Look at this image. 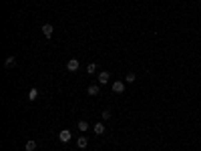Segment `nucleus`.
I'll list each match as a JSON object with an SVG mask.
<instances>
[{
    "instance_id": "f257e3e1",
    "label": "nucleus",
    "mask_w": 201,
    "mask_h": 151,
    "mask_svg": "<svg viewBox=\"0 0 201 151\" xmlns=\"http://www.w3.org/2000/svg\"><path fill=\"white\" fill-rule=\"evenodd\" d=\"M71 137H72V133L68 131V129H62V131L58 133V139H60V143H68V141H71Z\"/></svg>"
},
{
    "instance_id": "f03ea898",
    "label": "nucleus",
    "mask_w": 201,
    "mask_h": 151,
    "mask_svg": "<svg viewBox=\"0 0 201 151\" xmlns=\"http://www.w3.org/2000/svg\"><path fill=\"white\" fill-rule=\"evenodd\" d=\"M79 67H81V63H79L77 59H71V61L67 63V68L71 71V73H75V71H79Z\"/></svg>"
},
{
    "instance_id": "7ed1b4c3",
    "label": "nucleus",
    "mask_w": 201,
    "mask_h": 151,
    "mask_svg": "<svg viewBox=\"0 0 201 151\" xmlns=\"http://www.w3.org/2000/svg\"><path fill=\"white\" fill-rule=\"evenodd\" d=\"M53 24H48V22H46V24H42V34H44V36H46V39H50V36H53Z\"/></svg>"
},
{
    "instance_id": "20e7f679",
    "label": "nucleus",
    "mask_w": 201,
    "mask_h": 151,
    "mask_svg": "<svg viewBox=\"0 0 201 151\" xmlns=\"http://www.w3.org/2000/svg\"><path fill=\"white\" fill-rule=\"evenodd\" d=\"M125 91V83L123 81H115L113 83V93H123Z\"/></svg>"
},
{
    "instance_id": "39448f33",
    "label": "nucleus",
    "mask_w": 201,
    "mask_h": 151,
    "mask_svg": "<svg viewBox=\"0 0 201 151\" xmlns=\"http://www.w3.org/2000/svg\"><path fill=\"white\" fill-rule=\"evenodd\" d=\"M109 77H111V75L107 73V71L99 73V85H107V83H109Z\"/></svg>"
},
{
    "instance_id": "423d86ee",
    "label": "nucleus",
    "mask_w": 201,
    "mask_h": 151,
    "mask_svg": "<svg viewBox=\"0 0 201 151\" xmlns=\"http://www.w3.org/2000/svg\"><path fill=\"white\" fill-rule=\"evenodd\" d=\"M93 131H95L97 135H103V133H105V125H103V123H95V125H93Z\"/></svg>"
},
{
    "instance_id": "0eeeda50",
    "label": "nucleus",
    "mask_w": 201,
    "mask_h": 151,
    "mask_svg": "<svg viewBox=\"0 0 201 151\" xmlns=\"http://www.w3.org/2000/svg\"><path fill=\"white\" fill-rule=\"evenodd\" d=\"M77 145L81 147V149H85V147L89 145V139H86L85 135H81V137H79V139H77Z\"/></svg>"
},
{
    "instance_id": "6e6552de",
    "label": "nucleus",
    "mask_w": 201,
    "mask_h": 151,
    "mask_svg": "<svg viewBox=\"0 0 201 151\" xmlns=\"http://www.w3.org/2000/svg\"><path fill=\"white\" fill-rule=\"evenodd\" d=\"M99 91H100L99 85H91V87L86 89V93H89V95H93V97H95V95H99Z\"/></svg>"
},
{
    "instance_id": "1a4fd4ad",
    "label": "nucleus",
    "mask_w": 201,
    "mask_h": 151,
    "mask_svg": "<svg viewBox=\"0 0 201 151\" xmlns=\"http://www.w3.org/2000/svg\"><path fill=\"white\" fill-rule=\"evenodd\" d=\"M14 64H16V59H14V57H8V59L4 61V67H6V68H12Z\"/></svg>"
},
{
    "instance_id": "9d476101",
    "label": "nucleus",
    "mask_w": 201,
    "mask_h": 151,
    "mask_svg": "<svg viewBox=\"0 0 201 151\" xmlns=\"http://www.w3.org/2000/svg\"><path fill=\"white\" fill-rule=\"evenodd\" d=\"M24 147H26V151H34V149H36V141H32V139H28Z\"/></svg>"
},
{
    "instance_id": "9b49d317",
    "label": "nucleus",
    "mask_w": 201,
    "mask_h": 151,
    "mask_svg": "<svg viewBox=\"0 0 201 151\" xmlns=\"http://www.w3.org/2000/svg\"><path fill=\"white\" fill-rule=\"evenodd\" d=\"M86 73H89V75H95L97 73V64L95 63H89V64H86Z\"/></svg>"
},
{
    "instance_id": "f8f14e48",
    "label": "nucleus",
    "mask_w": 201,
    "mask_h": 151,
    "mask_svg": "<svg viewBox=\"0 0 201 151\" xmlns=\"http://www.w3.org/2000/svg\"><path fill=\"white\" fill-rule=\"evenodd\" d=\"M36 97H38V91H36V89H30L28 91V101H34Z\"/></svg>"
},
{
    "instance_id": "ddd939ff",
    "label": "nucleus",
    "mask_w": 201,
    "mask_h": 151,
    "mask_svg": "<svg viewBox=\"0 0 201 151\" xmlns=\"http://www.w3.org/2000/svg\"><path fill=\"white\" fill-rule=\"evenodd\" d=\"M77 127L81 129V131H86V129H89V123H86L85 119H82V121H79V123H77Z\"/></svg>"
},
{
    "instance_id": "4468645a",
    "label": "nucleus",
    "mask_w": 201,
    "mask_h": 151,
    "mask_svg": "<svg viewBox=\"0 0 201 151\" xmlns=\"http://www.w3.org/2000/svg\"><path fill=\"white\" fill-rule=\"evenodd\" d=\"M135 79H137V75H135V73H129L127 77H125V81H127V83H135Z\"/></svg>"
},
{
    "instance_id": "2eb2a0df",
    "label": "nucleus",
    "mask_w": 201,
    "mask_h": 151,
    "mask_svg": "<svg viewBox=\"0 0 201 151\" xmlns=\"http://www.w3.org/2000/svg\"><path fill=\"white\" fill-rule=\"evenodd\" d=\"M103 119H111V111H109V109H105V111H103Z\"/></svg>"
}]
</instances>
